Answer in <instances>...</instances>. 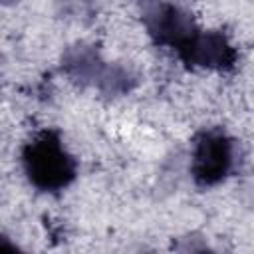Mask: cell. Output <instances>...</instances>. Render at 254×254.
Returning <instances> with one entry per match:
<instances>
[{
	"instance_id": "2",
	"label": "cell",
	"mask_w": 254,
	"mask_h": 254,
	"mask_svg": "<svg viewBox=\"0 0 254 254\" xmlns=\"http://www.w3.org/2000/svg\"><path fill=\"white\" fill-rule=\"evenodd\" d=\"M143 26L155 46L173 50L185 65L194 67L204 30L189 12L165 0H153L143 8Z\"/></svg>"
},
{
	"instance_id": "4",
	"label": "cell",
	"mask_w": 254,
	"mask_h": 254,
	"mask_svg": "<svg viewBox=\"0 0 254 254\" xmlns=\"http://www.w3.org/2000/svg\"><path fill=\"white\" fill-rule=\"evenodd\" d=\"M64 67L71 77L79 81H93L97 83L99 89L107 93H123L129 89L127 73L119 67L105 65L97 58V54H93L91 50L77 48L69 52L64 60Z\"/></svg>"
},
{
	"instance_id": "3",
	"label": "cell",
	"mask_w": 254,
	"mask_h": 254,
	"mask_svg": "<svg viewBox=\"0 0 254 254\" xmlns=\"http://www.w3.org/2000/svg\"><path fill=\"white\" fill-rule=\"evenodd\" d=\"M234 169V141L222 127H206L192 139L190 175L196 187L220 185Z\"/></svg>"
},
{
	"instance_id": "1",
	"label": "cell",
	"mask_w": 254,
	"mask_h": 254,
	"mask_svg": "<svg viewBox=\"0 0 254 254\" xmlns=\"http://www.w3.org/2000/svg\"><path fill=\"white\" fill-rule=\"evenodd\" d=\"M20 161L28 183L40 192H62L77 177V161L58 129H42L32 135L22 145Z\"/></svg>"
}]
</instances>
